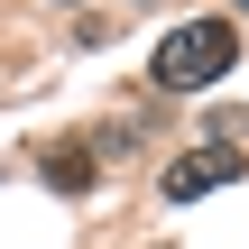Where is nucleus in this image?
<instances>
[{
  "mask_svg": "<svg viewBox=\"0 0 249 249\" xmlns=\"http://www.w3.org/2000/svg\"><path fill=\"white\" fill-rule=\"evenodd\" d=\"M46 185H55V194H83V185H92V148H83V139H55V148H46Z\"/></svg>",
  "mask_w": 249,
  "mask_h": 249,
  "instance_id": "3",
  "label": "nucleus"
},
{
  "mask_svg": "<svg viewBox=\"0 0 249 249\" xmlns=\"http://www.w3.org/2000/svg\"><path fill=\"white\" fill-rule=\"evenodd\" d=\"M240 65V28L231 18H185L166 46H157V92H203Z\"/></svg>",
  "mask_w": 249,
  "mask_h": 249,
  "instance_id": "1",
  "label": "nucleus"
},
{
  "mask_svg": "<svg viewBox=\"0 0 249 249\" xmlns=\"http://www.w3.org/2000/svg\"><path fill=\"white\" fill-rule=\"evenodd\" d=\"M240 166H249V157H231V139H203V148H185V157H176V166L157 176V194H166V203H194V194L231 185Z\"/></svg>",
  "mask_w": 249,
  "mask_h": 249,
  "instance_id": "2",
  "label": "nucleus"
},
{
  "mask_svg": "<svg viewBox=\"0 0 249 249\" xmlns=\"http://www.w3.org/2000/svg\"><path fill=\"white\" fill-rule=\"evenodd\" d=\"M65 9H74V0H65Z\"/></svg>",
  "mask_w": 249,
  "mask_h": 249,
  "instance_id": "4",
  "label": "nucleus"
}]
</instances>
